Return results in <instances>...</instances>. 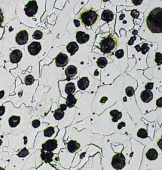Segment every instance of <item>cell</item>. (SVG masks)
<instances>
[{"mask_svg":"<svg viewBox=\"0 0 162 170\" xmlns=\"http://www.w3.org/2000/svg\"><path fill=\"white\" fill-rule=\"evenodd\" d=\"M161 14L162 10L161 7L150 9L146 13L144 25L151 34H161Z\"/></svg>","mask_w":162,"mask_h":170,"instance_id":"1","label":"cell"},{"mask_svg":"<svg viewBox=\"0 0 162 170\" xmlns=\"http://www.w3.org/2000/svg\"><path fill=\"white\" fill-rule=\"evenodd\" d=\"M77 17L80 19L82 25L86 28H94L100 22L98 11L93 8H83Z\"/></svg>","mask_w":162,"mask_h":170,"instance_id":"2","label":"cell"},{"mask_svg":"<svg viewBox=\"0 0 162 170\" xmlns=\"http://www.w3.org/2000/svg\"><path fill=\"white\" fill-rule=\"evenodd\" d=\"M119 38L114 33L105 34L101 37L99 42L101 50L106 54L112 53L119 47Z\"/></svg>","mask_w":162,"mask_h":170,"instance_id":"3","label":"cell"},{"mask_svg":"<svg viewBox=\"0 0 162 170\" xmlns=\"http://www.w3.org/2000/svg\"><path fill=\"white\" fill-rule=\"evenodd\" d=\"M112 165L116 169H122L125 166V158L122 153L115 154L112 158Z\"/></svg>","mask_w":162,"mask_h":170,"instance_id":"4","label":"cell"},{"mask_svg":"<svg viewBox=\"0 0 162 170\" xmlns=\"http://www.w3.org/2000/svg\"><path fill=\"white\" fill-rule=\"evenodd\" d=\"M38 10V6L37 2L30 1L25 5L24 7L25 14L29 17H32L34 16Z\"/></svg>","mask_w":162,"mask_h":170,"instance_id":"5","label":"cell"},{"mask_svg":"<svg viewBox=\"0 0 162 170\" xmlns=\"http://www.w3.org/2000/svg\"><path fill=\"white\" fill-rule=\"evenodd\" d=\"M28 41H29V34L28 32L25 30H21L16 35L15 41L17 44L18 45H22L26 44Z\"/></svg>","mask_w":162,"mask_h":170,"instance_id":"6","label":"cell"},{"mask_svg":"<svg viewBox=\"0 0 162 170\" xmlns=\"http://www.w3.org/2000/svg\"><path fill=\"white\" fill-rule=\"evenodd\" d=\"M58 142L55 139H49L42 145V149L44 151L52 152L57 148Z\"/></svg>","mask_w":162,"mask_h":170,"instance_id":"7","label":"cell"},{"mask_svg":"<svg viewBox=\"0 0 162 170\" xmlns=\"http://www.w3.org/2000/svg\"><path fill=\"white\" fill-rule=\"evenodd\" d=\"M55 63L58 67L63 68L68 63V57L67 54L60 53L55 59Z\"/></svg>","mask_w":162,"mask_h":170,"instance_id":"8","label":"cell"},{"mask_svg":"<svg viewBox=\"0 0 162 170\" xmlns=\"http://www.w3.org/2000/svg\"><path fill=\"white\" fill-rule=\"evenodd\" d=\"M28 52L32 56H36L41 50V45L38 42H33L28 45Z\"/></svg>","mask_w":162,"mask_h":170,"instance_id":"9","label":"cell"},{"mask_svg":"<svg viewBox=\"0 0 162 170\" xmlns=\"http://www.w3.org/2000/svg\"><path fill=\"white\" fill-rule=\"evenodd\" d=\"M22 57V52L18 49L13 50L10 54V60L11 63H18L20 62Z\"/></svg>","mask_w":162,"mask_h":170,"instance_id":"10","label":"cell"},{"mask_svg":"<svg viewBox=\"0 0 162 170\" xmlns=\"http://www.w3.org/2000/svg\"><path fill=\"white\" fill-rule=\"evenodd\" d=\"M89 37H90L88 34H86L85 32L82 31L77 32L75 34V38L77 39V41L81 44L87 42L89 40Z\"/></svg>","mask_w":162,"mask_h":170,"instance_id":"11","label":"cell"},{"mask_svg":"<svg viewBox=\"0 0 162 170\" xmlns=\"http://www.w3.org/2000/svg\"><path fill=\"white\" fill-rule=\"evenodd\" d=\"M141 99L145 103L150 102L153 99V93L150 90H144L141 94Z\"/></svg>","mask_w":162,"mask_h":170,"instance_id":"12","label":"cell"},{"mask_svg":"<svg viewBox=\"0 0 162 170\" xmlns=\"http://www.w3.org/2000/svg\"><path fill=\"white\" fill-rule=\"evenodd\" d=\"M21 122L20 117L13 115L10 117L8 120V125L10 128H15Z\"/></svg>","mask_w":162,"mask_h":170,"instance_id":"13","label":"cell"},{"mask_svg":"<svg viewBox=\"0 0 162 170\" xmlns=\"http://www.w3.org/2000/svg\"><path fill=\"white\" fill-rule=\"evenodd\" d=\"M67 147H68V151L71 153H75L76 151H77V150L80 148L81 145H80V144L77 142V141H70L67 144Z\"/></svg>","mask_w":162,"mask_h":170,"instance_id":"14","label":"cell"},{"mask_svg":"<svg viewBox=\"0 0 162 170\" xmlns=\"http://www.w3.org/2000/svg\"><path fill=\"white\" fill-rule=\"evenodd\" d=\"M101 18L103 20H104L106 22H111L113 19L114 15L111 11L106 10L103 11V12L101 14Z\"/></svg>","mask_w":162,"mask_h":170,"instance_id":"15","label":"cell"},{"mask_svg":"<svg viewBox=\"0 0 162 170\" xmlns=\"http://www.w3.org/2000/svg\"><path fill=\"white\" fill-rule=\"evenodd\" d=\"M79 49V45L75 42H70L67 46V50L70 55H74Z\"/></svg>","mask_w":162,"mask_h":170,"instance_id":"16","label":"cell"},{"mask_svg":"<svg viewBox=\"0 0 162 170\" xmlns=\"http://www.w3.org/2000/svg\"><path fill=\"white\" fill-rule=\"evenodd\" d=\"M77 84H78V87L80 90H84L87 88V87H89V80L87 77H83L79 80Z\"/></svg>","mask_w":162,"mask_h":170,"instance_id":"17","label":"cell"},{"mask_svg":"<svg viewBox=\"0 0 162 170\" xmlns=\"http://www.w3.org/2000/svg\"><path fill=\"white\" fill-rule=\"evenodd\" d=\"M146 158L150 161H153L157 159L158 156V153L156 149H150L148 150V151L146 153Z\"/></svg>","mask_w":162,"mask_h":170,"instance_id":"18","label":"cell"},{"mask_svg":"<svg viewBox=\"0 0 162 170\" xmlns=\"http://www.w3.org/2000/svg\"><path fill=\"white\" fill-rule=\"evenodd\" d=\"M77 73V68L74 66H70L65 70V74L68 79L75 76Z\"/></svg>","mask_w":162,"mask_h":170,"instance_id":"19","label":"cell"},{"mask_svg":"<svg viewBox=\"0 0 162 170\" xmlns=\"http://www.w3.org/2000/svg\"><path fill=\"white\" fill-rule=\"evenodd\" d=\"M54 156V154L52 152H48L46 153L43 150L41 151V157L42 160H43L44 162H49L52 161V158Z\"/></svg>","mask_w":162,"mask_h":170,"instance_id":"20","label":"cell"},{"mask_svg":"<svg viewBox=\"0 0 162 170\" xmlns=\"http://www.w3.org/2000/svg\"><path fill=\"white\" fill-rule=\"evenodd\" d=\"M77 100L73 95H69L67 96V99L66 100V105L69 108L73 107L76 104Z\"/></svg>","mask_w":162,"mask_h":170,"instance_id":"21","label":"cell"},{"mask_svg":"<svg viewBox=\"0 0 162 170\" xmlns=\"http://www.w3.org/2000/svg\"><path fill=\"white\" fill-rule=\"evenodd\" d=\"M110 115L112 117V121L113 122H118L119 120H120L122 117V114L121 112H120L119 111L116 110H112L111 112H110Z\"/></svg>","mask_w":162,"mask_h":170,"instance_id":"22","label":"cell"},{"mask_svg":"<svg viewBox=\"0 0 162 170\" xmlns=\"http://www.w3.org/2000/svg\"><path fill=\"white\" fill-rule=\"evenodd\" d=\"M66 93L69 95H72L75 91V87L73 83H69L67 84H66L65 89Z\"/></svg>","mask_w":162,"mask_h":170,"instance_id":"23","label":"cell"},{"mask_svg":"<svg viewBox=\"0 0 162 170\" xmlns=\"http://www.w3.org/2000/svg\"><path fill=\"white\" fill-rule=\"evenodd\" d=\"M29 154V151L27 150L26 147H24L22 149H21L20 151L18 153V154H16V156L18 158H24L25 157H27Z\"/></svg>","mask_w":162,"mask_h":170,"instance_id":"24","label":"cell"},{"mask_svg":"<svg viewBox=\"0 0 162 170\" xmlns=\"http://www.w3.org/2000/svg\"><path fill=\"white\" fill-rule=\"evenodd\" d=\"M108 64V61L106 59L105 57H100L99 58L98 61H97V65L100 68H105Z\"/></svg>","mask_w":162,"mask_h":170,"instance_id":"25","label":"cell"},{"mask_svg":"<svg viewBox=\"0 0 162 170\" xmlns=\"http://www.w3.org/2000/svg\"><path fill=\"white\" fill-rule=\"evenodd\" d=\"M64 115H65V113H64L63 111L61 110L60 108H58V109L56 110V111L55 112L54 117H55V119L56 120H60L63 118Z\"/></svg>","mask_w":162,"mask_h":170,"instance_id":"26","label":"cell"},{"mask_svg":"<svg viewBox=\"0 0 162 170\" xmlns=\"http://www.w3.org/2000/svg\"><path fill=\"white\" fill-rule=\"evenodd\" d=\"M55 134V128L53 127H49L48 129H45L44 131V135L45 137H49Z\"/></svg>","mask_w":162,"mask_h":170,"instance_id":"27","label":"cell"},{"mask_svg":"<svg viewBox=\"0 0 162 170\" xmlns=\"http://www.w3.org/2000/svg\"><path fill=\"white\" fill-rule=\"evenodd\" d=\"M138 136L140 138H142V139H145L148 137V132L146 131V130L145 129H140L139 130V131L138 132L137 134Z\"/></svg>","mask_w":162,"mask_h":170,"instance_id":"28","label":"cell"},{"mask_svg":"<svg viewBox=\"0 0 162 170\" xmlns=\"http://www.w3.org/2000/svg\"><path fill=\"white\" fill-rule=\"evenodd\" d=\"M34 78L32 75H27L26 77H25L24 82L25 84L30 85L34 83Z\"/></svg>","mask_w":162,"mask_h":170,"instance_id":"29","label":"cell"},{"mask_svg":"<svg viewBox=\"0 0 162 170\" xmlns=\"http://www.w3.org/2000/svg\"><path fill=\"white\" fill-rule=\"evenodd\" d=\"M33 38L36 40H41L43 38V33L40 30H36L33 34Z\"/></svg>","mask_w":162,"mask_h":170,"instance_id":"30","label":"cell"},{"mask_svg":"<svg viewBox=\"0 0 162 170\" xmlns=\"http://www.w3.org/2000/svg\"><path fill=\"white\" fill-rule=\"evenodd\" d=\"M8 146L7 142L5 139V136L4 135H0V148L5 147V146Z\"/></svg>","mask_w":162,"mask_h":170,"instance_id":"31","label":"cell"},{"mask_svg":"<svg viewBox=\"0 0 162 170\" xmlns=\"http://www.w3.org/2000/svg\"><path fill=\"white\" fill-rule=\"evenodd\" d=\"M8 164L7 159H0V170H5Z\"/></svg>","mask_w":162,"mask_h":170,"instance_id":"32","label":"cell"},{"mask_svg":"<svg viewBox=\"0 0 162 170\" xmlns=\"http://www.w3.org/2000/svg\"><path fill=\"white\" fill-rule=\"evenodd\" d=\"M125 93L128 96H132L134 93V90L131 87H129L125 90Z\"/></svg>","mask_w":162,"mask_h":170,"instance_id":"33","label":"cell"},{"mask_svg":"<svg viewBox=\"0 0 162 170\" xmlns=\"http://www.w3.org/2000/svg\"><path fill=\"white\" fill-rule=\"evenodd\" d=\"M5 21V16H4V13L3 11L2 7L0 6V27H2Z\"/></svg>","mask_w":162,"mask_h":170,"instance_id":"34","label":"cell"},{"mask_svg":"<svg viewBox=\"0 0 162 170\" xmlns=\"http://www.w3.org/2000/svg\"><path fill=\"white\" fill-rule=\"evenodd\" d=\"M124 52L122 49L118 50L117 51H116V52H115V56L119 59L122 58L123 56H124Z\"/></svg>","mask_w":162,"mask_h":170,"instance_id":"35","label":"cell"},{"mask_svg":"<svg viewBox=\"0 0 162 170\" xmlns=\"http://www.w3.org/2000/svg\"><path fill=\"white\" fill-rule=\"evenodd\" d=\"M149 50V47L148 46V45L146 44H144L142 45V47L141 48V50L142 51V53L143 54H145L146 52Z\"/></svg>","mask_w":162,"mask_h":170,"instance_id":"36","label":"cell"},{"mask_svg":"<svg viewBox=\"0 0 162 170\" xmlns=\"http://www.w3.org/2000/svg\"><path fill=\"white\" fill-rule=\"evenodd\" d=\"M155 60H156V62L158 64V65L161 64V53H157L156 54V57H155Z\"/></svg>","mask_w":162,"mask_h":170,"instance_id":"37","label":"cell"},{"mask_svg":"<svg viewBox=\"0 0 162 170\" xmlns=\"http://www.w3.org/2000/svg\"><path fill=\"white\" fill-rule=\"evenodd\" d=\"M40 124H41V122L39 120H34L32 121V125L34 128H37V127H40Z\"/></svg>","mask_w":162,"mask_h":170,"instance_id":"38","label":"cell"},{"mask_svg":"<svg viewBox=\"0 0 162 170\" xmlns=\"http://www.w3.org/2000/svg\"><path fill=\"white\" fill-rule=\"evenodd\" d=\"M131 15L134 18H138L139 17V13L138 11H137L136 10H134L131 11Z\"/></svg>","mask_w":162,"mask_h":170,"instance_id":"39","label":"cell"},{"mask_svg":"<svg viewBox=\"0 0 162 170\" xmlns=\"http://www.w3.org/2000/svg\"><path fill=\"white\" fill-rule=\"evenodd\" d=\"M145 88L146 89V90H151L153 88V84L151 83H149L147 84H146Z\"/></svg>","mask_w":162,"mask_h":170,"instance_id":"40","label":"cell"},{"mask_svg":"<svg viewBox=\"0 0 162 170\" xmlns=\"http://www.w3.org/2000/svg\"><path fill=\"white\" fill-rule=\"evenodd\" d=\"M5 112V108L4 106H0V117L3 116Z\"/></svg>","mask_w":162,"mask_h":170,"instance_id":"41","label":"cell"},{"mask_svg":"<svg viewBox=\"0 0 162 170\" xmlns=\"http://www.w3.org/2000/svg\"><path fill=\"white\" fill-rule=\"evenodd\" d=\"M60 109L61 110L63 111V112H64L65 110H67V105H66L65 104H62V105H60Z\"/></svg>","mask_w":162,"mask_h":170,"instance_id":"42","label":"cell"},{"mask_svg":"<svg viewBox=\"0 0 162 170\" xmlns=\"http://www.w3.org/2000/svg\"><path fill=\"white\" fill-rule=\"evenodd\" d=\"M125 122H120L119 125H118V126H117V128L119 129H121L123 127H125Z\"/></svg>","mask_w":162,"mask_h":170,"instance_id":"43","label":"cell"},{"mask_svg":"<svg viewBox=\"0 0 162 170\" xmlns=\"http://www.w3.org/2000/svg\"><path fill=\"white\" fill-rule=\"evenodd\" d=\"M157 105L158 107H161V105H162V103H161V98H160V99H159L158 100H157Z\"/></svg>","mask_w":162,"mask_h":170,"instance_id":"44","label":"cell"},{"mask_svg":"<svg viewBox=\"0 0 162 170\" xmlns=\"http://www.w3.org/2000/svg\"><path fill=\"white\" fill-rule=\"evenodd\" d=\"M135 38H136V37H132L131 38V40L129 41V45H132L133 44V43H134V41L135 40Z\"/></svg>","mask_w":162,"mask_h":170,"instance_id":"45","label":"cell"},{"mask_svg":"<svg viewBox=\"0 0 162 170\" xmlns=\"http://www.w3.org/2000/svg\"><path fill=\"white\" fill-rule=\"evenodd\" d=\"M5 92L4 90H1V91H0V100H1L2 99H3V96H5Z\"/></svg>","mask_w":162,"mask_h":170,"instance_id":"46","label":"cell"},{"mask_svg":"<svg viewBox=\"0 0 162 170\" xmlns=\"http://www.w3.org/2000/svg\"><path fill=\"white\" fill-rule=\"evenodd\" d=\"M74 23H75V27H78L80 26V22L79 20H74Z\"/></svg>","mask_w":162,"mask_h":170,"instance_id":"47","label":"cell"},{"mask_svg":"<svg viewBox=\"0 0 162 170\" xmlns=\"http://www.w3.org/2000/svg\"><path fill=\"white\" fill-rule=\"evenodd\" d=\"M142 1H132V3H134V5H139L141 3H142Z\"/></svg>","mask_w":162,"mask_h":170,"instance_id":"48","label":"cell"},{"mask_svg":"<svg viewBox=\"0 0 162 170\" xmlns=\"http://www.w3.org/2000/svg\"><path fill=\"white\" fill-rule=\"evenodd\" d=\"M5 170H14L13 168L11 167V165L10 164H8V165L6 166Z\"/></svg>","mask_w":162,"mask_h":170,"instance_id":"49","label":"cell"},{"mask_svg":"<svg viewBox=\"0 0 162 170\" xmlns=\"http://www.w3.org/2000/svg\"><path fill=\"white\" fill-rule=\"evenodd\" d=\"M158 145L159 147H160V149H161V139H160L159 142H158Z\"/></svg>","mask_w":162,"mask_h":170,"instance_id":"50","label":"cell"},{"mask_svg":"<svg viewBox=\"0 0 162 170\" xmlns=\"http://www.w3.org/2000/svg\"><path fill=\"white\" fill-rule=\"evenodd\" d=\"M135 49H136V50H137L138 51H140V50H141V48L139 47V45H137V46L135 47Z\"/></svg>","mask_w":162,"mask_h":170,"instance_id":"51","label":"cell"}]
</instances>
